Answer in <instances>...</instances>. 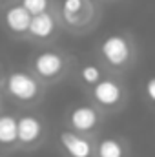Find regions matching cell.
I'll use <instances>...</instances> for the list:
<instances>
[{
  "instance_id": "1",
  "label": "cell",
  "mask_w": 155,
  "mask_h": 157,
  "mask_svg": "<svg viewBox=\"0 0 155 157\" xmlns=\"http://www.w3.org/2000/svg\"><path fill=\"white\" fill-rule=\"evenodd\" d=\"M97 59L112 75H126L139 62V44L128 31H113L97 44Z\"/></svg>"
},
{
  "instance_id": "2",
  "label": "cell",
  "mask_w": 155,
  "mask_h": 157,
  "mask_svg": "<svg viewBox=\"0 0 155 157\" xmlns=\"http://www.w3.org/2000/svg\"><path fill=\"white\" fill-rule=\"evenodd\" d=\"M59 17L62 29L71 35H86L93 31L102 18L100 0H60Z\"/></svg>"
},
{
  "instance_id": "3",
  "label": "cell",
  "mask_w": 155,
  "mask_h": 157,
  "mask_svg": "<svg viewBox=\"0 0 155 157\" xmlns=\"http://www.w3.org/2000/svg\"><path fill=\"white\" fill-rule=\"evenodd\" d=\"M128 86L120 75L108 73L93 88H89V102H93L104 115L122 112L128 104Z\"/></svg>"
},
{
  "instance_id": "4",
  "label": "cell",
  "mask_w": 155,
  "mask_h": 157,
  "mask_svg": "<svg viewBox=\"0 0 155 157\" xmlns=\"http://www.w3.org/2000/svg\"><path fill=\"white\" fill-rule=\"evenodd\" d=\"M71 66L70 57L60 49H42L33 59V71L44 80H59L62 78Z\"/></svg>"
},
{
  "instance_id": "5",
  "label": "cell",
  "mask_w": 155,
  "mask_h": 157,
  "mask_svg": "<svg viewBox=\"0 0 155 157\" xmlns=\"http://www.w3.org/2000/svg\"><path fill=\"white\" fill-rule=\"evenodd\" d=\"M102 119L104 113L93 102H82L68 112V126L78 133L95 137V133L102 126Z\"/></svg>"
},
{
  "instance_id": "6",
  "label": "cell",
  "mask_w": 155,
  "mask_h": 157,
  "mask_svg": "<svg viewBox=\"0 0 155 157\" xmlns=\"http://www.w3.org/2000/svg\"><path fill=\"white\" fill-rule=\"evenodd\" d=\"M6 91L20 102H33L40 97L42 86L39 82V77L31 73L13 71L6 80Z\"/></svg>"
},
{
  "instance_id": "7",
  "label": "cell",
  "mask_w": 155,
  "mask_h": 157,
  "mask_svg": "<svg viewBox=\"0 0 155 157\" xmlns=\"http://www.w3.org/2000/svg\"><path fill=\"white\" fill-rule=\"evenodd\" d=\"M59 144L66 157H95L97 139L70 128L59 133Z\"/></svg>"
},
{
  "instance_id": "8",
  "label": "cell",
  "mask_w": 155,
  "mask_h": 157,
  "mask_svg": "<svg viewBox=\"0 0 155 157\" xmlns=\"http://www.w3.org/2000/svg\"><path fill=\"white\" fill-rule=\"evenodd\" d=\"M62 29L60 17H59V7L53 11H46L40 15H33L28 37L35 42H51Z\"/></svg>"
},
{
  "instance_id": "9",
  "label": "cell",
  "mask_w": 155,
  "mask_h": 157,
  "mask_svg": "<svg viewBox=\"0 0 155 157\" xmlns=\"http://www.w3.org/2000/svg\"><path fill=\"white\" fill-rule=\"evenodd\" d=\"M31 18H33V15L20 2L4 9V26L15 37H28Z\"/></svg>"
},
{
  "instance_id": "10",
  "label": "cell",
  "mask_w": 155,
  "mask_h": 157,
  "mask_svg": "<svg viewBox=\"0 0 155 157\" xmlns=\"http://www.w3.org/2000/svg\"><path fill=\"white\" fill-rule=\"evenodd\" d=\"M95 157H131V146L120 135H104L97 139Z\"/></svg>"
},
{
  "instance_id": "11",
  "label": "cell",
  "mask_w": 155,
  "mask_h": 157,
  "mask_svg": "<svg viewBox=\"0 0 155 157\" xmlns=\"http://www.w3.org/2000/svg\"><path fill=\"white\" fill-rule=\"evenodd\" d=\"M44 133V124L33 115H22L18 119V143L29 146L39 143Z\"/></svg>"
},
{
  "instance_id": "12",
  "label": "cell",
  "mask_w": 155,
  "mask_h": 157,
  "mask_svg": "<svg viewBox=\"0 0 155 157\" xmlns=\"http://www.w3.org/2000/svg\"><path fill=\"white\" fill-rule=\"evenodd\" d=\"M106 75H108V71L104 70V66H102L100 62H86V64H82L80 70H78V78H80V82H82L84 86H88V88H93L99 80H102Z\"/></svg>"
},
{
  "instance_id": "13",
  "label": "cell",
  "mask_w": 155,
  "mask_h": 157,
  "mask_svg": "<svg viewBox=\"0 0 155 157\" xmlns=\"http://www.w3.org/2000/svg\"><path fill=\"white\" fill-rule=\"evenodd\" d=\"M18 141V119L13 115H0V144L9 146Z\"/></svg>"
},
{
  "instance_id": "14",
  "label": "cell",
  "mask_w": 155,
  "mask_h": 157,
  "mask_svg": "<svg viewBox=\"0 0 155 157\" xmlns=\"http://www.w3.org/2000/svg\"><path fill=\"white\" fill-rule=\"evenodd\" d=\"M20 4L31 13V15H40L46 11H53L59 7L57 0H20Z\"/></svg>"
},
{
  "instance_id": "15",
  "label": "cell",
  "mask_w": 155,
  "mask_h": 157,
  "mask_svg": "<svg viewBox=\"0 0 155 157\" xmlns=\"http://www.w3.org/2000/svg\"><path fill=\"white\" fill-rule=\"evenodd\" d=\"M142 93H144V99H146V102L155 108V75L146 78V82H144V88H142Z\"/></svg>"
},
{
  "instance_id": "16",
  "label": "cell",
  "mask_w": 155,
  "mask_h": 157,
  "mask_svg": "<svg viewBox=\"0 0 155 157\" xmlns=\"http://www.w3.org/2000/svg\"><path fill=\"white\" fill-rule=\"evenodd\" d=\"M17 2H20V0H0V7H9V6H13V4H17Z\"/></svg>"
},
{
  "instance_id": "17",
  "label": "cell",
  "mask_w": 155,
  "mask_h": 157,
  "mask_svg": "<svg viewBox=\"0 0 155 157\" xmlns=\"http://www.w3.org/2000/svg\"><path fill=\"white\" fill-rule=\"evenodd\" d=\"M100 2H115V0H100Z\"/></svg>"
}]
</instances>
